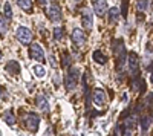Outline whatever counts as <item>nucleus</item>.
<instances>
[{
    "mask_svg": "<svg viewBox=\"0 0 153 136\" xmlns=\"http://www.w3.org/2000/svg\"><path fill=\"white\" fill-rule=\"evenodd\" d=\"M94 60L97 61L98 64H106V61H107V57L101 52V51H95L94 52Z\"/></svg>",
    "mask_w": 153,
    "mask_h": 136,
    "instance_id": "4468645a",
    "label": "nucleus"
},
{
    "mask_svg": "<svg viewBox=\"0 0 153 136\" xmlns=\"http://www.w3.org/2000/svg\"><path fill=\"white\" fill-rule=\"evenodd\" d=\"M3 11H5V17L6 18H12V16H14V12H12V6H11V3H5V6H3Z\"/></svg>",
    "mask_w": 153,
    "mask_h": 136,
    "instance_id": "6ab92c4d",
    "label": "nucleus"
},
{
    "mask_svg": "<svg viewBox=\"0 0 153 136\" xmlns=\"http://www.w3.org/2000/svg\"><path fill=\"white\" fill-rule=\"evenodd\" d=\"M127 6H129V0H124V3H123V17L127 16Z\"/></svg>",
    "mask_w": 153,
    "mask_h": 136,
    "instance_id": "b1692460",
    "label": "nucleus"
},
{
    "mask_svg": "<svg viewBox=\"0 0 153 136\" xmlns=\"http://www.w3.org/2000/svg\"><path fill=\"white\" fill-rule=\"evenodd\" d=\"M23 124L28 130L31 132H37L38 130V126H40V116L37 113H26L23 116Z\"/></svg>",
    "mask_w": 153,
    "mask_h": 136,
    "instance_id": "f257e3e1",
    "label": "nucleus"
},
{
    "mask_svg": "<svg viewBox=\"0 0 153 136\" xmlns=\"http://www.w3.org/2000/svg\"><path fill=\"white\" fill-rule=\"evenodd\" d=\"M92 101H94V104L97 107H103L106 104V93H104V90L97 87L94 90V93H92Z\"/></svg>",
    "mask_w": 153,
    "mask_h": 136,
    "instance_id": "7ed1b4c3",
    "label": "nucleus"
},
{
    "mask_svg": "<svg viewBox=\"0 0 153 136\" xmlns=\"http://www.w3.org/2000/svg\"><path fill=\"white\" fill-rule=\"evenodd\" d=\"M3 119H5V122H6L8 126H14V122H16V118H14V115H12V113L9 112V110L3 113Z\"/></svg>",
    "mask_w": 153,
    "mask_h": 136,
    "instance_id": "f3484780",
    "label": "nucleus"
},
{
    "mask_svg": "<svg viewBox=\"0 0 153 136\" xmlns=\"http://www.w3.org/2000/svg\"><path fill=\"white\" fill-rule=\"evenodd\" d=\"M8 32V23L5 20V17L0 16V34H6Z\"/></svg>",
    "mask_w": 153,
    "mask_h": 136,
    "instance_id": "412c9836",
    "label": "nucleus"
},
{
    "mask_svg": "<svg viewBox=\"0 0 153 136\" xmlns=\"http://www.w3.org/2000/svg\"><path fill=\"white\" fill-rule=\"evenodd\" d=\"M150 124H152V118L147 116V115H144V116L141 118V121H139V126L143 127V132H144V133L147 132V129L150 127Z\"/></svg>",
    "mask_w": 153,
    "mask_h": 136,
    "instance_id": "2eb2a0df",
    "label": "nucleus"
},
{
    "mask_svg": "<svg viewBox=\"0 0 153 136\" xmlns=\"http://www.w3.org/2000/svg\"><path fill=\"white\" fill-rule=\"evenodd\" d=\"M69 63H71L69 57H68V55H65V66H69Z\"/></svg>",
    "mask_w": 153,
    "mask_h": 136,
    "instance_id": "bb28decb",
    "label": "nucleus"
},
{
    "mask_svg": "<svg viewBox=\"0 0 153 136\" xmlns=\"http://www.w3.org/2000/svg\"><path fill=\"white\" fill-rule=\"evenodd\" d=\"M0 95H2V89H0Z\"/></svg>",
    "mask_w": 153,
    "mask_h": 136,
    "instance_id": "7c9ffc66",
    "label": "nucleus"
},
{
    "mask_svg": "<svg viewBox=\"0 0 153 136\" xmlns=\"http://www.w3.org/2000/svg\"><path fill=\"white\" fill-rule=\"evenodd\" d=\"M149 0H138V3H136V8L139 11H147L149 9Z\"/></svg>",
    "mask_w": 153,
    "mask_h": 136,
    "instance_id": "aec40b11",
    "label": "nucleus"
},
{
    "mask_svg": "<svg viewBox=\"0 0 153 136\" xmlns=\"http://www.w3.org/2000/svg\"><path fill=\"white\" fill-rule=\"evenodd\" d=\"M38 3H40V5H45V3H46V0H38Z\"/></svg>",
    "mask_w": 153,
    "mask_h": 136,
    "instance_id": "c85d7f7f",
    "label": "nucleus"
},
{
    "mask_svg": "<svg viewBox=\"0 0 153 136\" xmlns=\"http://www.w3.org/2000/svg\"><path fill=\"white\" fill-rule=\"evenodd\" d=\"M0 58H2V51H0Z\"/></svg>",
    "mask_w": 153,
    "mask_h": 136,
    "instance_id": "c756f323",
    "label": "nucleus"
},
{
    "mask_svg": "<svg viewBox=\"0 0 153 136\" xmlns=\"http://www.w3.org/2000/svg\"><path fill=\"white\" fill-rule=\"evenodd\" d=\"M135 122H136L135 116H129V118L124 121V126H126V127H129V129H132V127H135Z\"/></svg>",
    "mask_w": 153,
    "mask_h": 136,
    "instance_id": "4be33fe9",
    "label": "nucleus"
},
{
    "mask_svg": "<svg viewBox=\"0 0 153 136\" xmlns=\"http://www.w3.org/2000/svg\"><path fill=\"white\" fill-rule=\"evenodd\" d=\"M81 21H83V26L86 29H92L94 26V18H92V12L91 9H83V17H81Z\"/></svg>",
    "mask_w": 153,
    "mask_h": 136,
    "instance_id": "423d86ee",
    "label": "nucleus"
},
{
    "mask_svg": "<svg viewBox=\"0 0 153 136\" xmlns=\"http://www.w3.org/2000/svg\"><path fill=\"white\" fill-rule=\"evenodd\" d=\"M147 100H149V104H153V93H150L147 96Z\"/></svg>",
    "mask_w": 153,
    "mask_h": 136,
    "instance_id": "cd10ccee",
    "label": "nucleus"
},
{
    "mask_svg": "<svg viewBox=\"0 0 153 136\" xmlns=\"http://www.w3.org/2000/svg\"><path fill=\"white\" fill-rule=\"evenodd\" d=\"M54 38H55L57 41H60V40L63 38V29H61V28H55V29H54Z\"/></svg>",
    "mask_w": 153,
    "mask_h": 136,
    "instance_id": "5701e85b",
    "label": "nucleus"
},
{
    "mask_svg": "<svg viewBox=\"0 0 153 136\" xmlns=\"http://www.w3.org/2000/svg\"><path fill=\"white\" fill-rule=\"evenodd\" d=\"M120 9L118 8H110L109 11V24H115L118 20H120Z\"/></svg>",
    "mask_w": 153,
    "mask_h": 136,
    "instance_id": "9b49d317",
    "label": "nucleus"
},
{
    "mask_svg": "<svg viewBox=\"0 0 153 136\" xmlns=\"http://www.w3.org/2000/svg\"><path fill=\"white\" fill-rule=\"evenodd\" d=\"M31 57L37 61H43L45 58V54H43V49L38 43H32L31 44Z\"/></svg>",
    "mask_w": 153,
    "mask_h": 136,
    "instance_id": "39448f33",
    "label": "nucleus"
},
{
    "mask_svg": "<svg viewBox=\"0 0 153 136\" xmlns=\"http://www.w3.org/2000/svg\"><path fill=\"white\" fill-rule=\"evenodd\" d=\"M6 70H8L9 73H12V75H17V73L20 72V66H19L17 61H8Z\"/></svg>",
    "mask_w": 153,
    "mask_h": 136,
    "instance_id": "ddd939ff",
    "label": "nucleus"
},
{
    "mask_svg": "<svg viewBox=\"0 0 153 136\" xmlns=\"http://www.w3.org/2000/svg\"><path fill=\"white\" fill-rule=\"evenodd\" d=\"M76 73H78V70L74 69V70H71V73L66 77V89H69V90L75 89V86H76Z\"/></svg>",
    "mask_w": 153,
    "mask_h": 136,
    "instance_id": "9d476101",
    "label": "nucleus"
},
{
    "mask_svg": "<svg viewBox=\"0 0 153 136\" xmlns=\"http://www.w3.org/2000/svg\"><path fill=\"white\" fill-rule=\"evenodd\" d=\"M34 73L38 77V78H42V77H45V73H46V70H45V67L43 66H40V64H37V66H34Z\"/></svg>",
    "mask_w": 153,
    "mask_h": 136,
    "instance_id": "a211bd4d",
    "label": "nucleus"
},
{
    "mask_svg": "<svg viewBox=\"0 0 153 136\" xmlns=\"http://www.w3.org/2000/svg\"><path fill=\"white\" fill-rule=\"evenodd\" d=\"M49 61H51V66H52V67H57V61H55V58L52 55L49 57Z\"/></svg>",
    "mask_w": 153,
    "mask_h": 136,
    "instance_id": "393cba45",
    "label": "nucleus"
},
{
    "mask_svg": "<svg viewBox=\"0 0 153 136\" xmlns=\"http://www.w3.org/2000/svg\"><path fill=\"white\" fill-rule=\"evenodd\" d=\"M17 38L20 40V43L23 44H29L32 41V32L26 28V26H20L17 29Z\"/></svg>",
    "mask_w": 153,
    "mask_h": 136,
    "instance_id": "f03ea898",
    "label": "nucleus"
},
{
    "mask_svg": "<svg viewBox=\"0 0 153 136\" xmlns=\"http://www.w3.org/2000/svg\"><path fill=\"white\" fill-rule=\"evenodd\" d=\"M94 11H95V14L98 17L104 16L106 11H107V2L106 0H95L94 2Z\"/></svg>",
    "mask_w": 153,
    "mask_h": 136,
    "instance_id": "0eeeda50",
    "label": "nucleus"
},
{
    "mask_svg": "<svg viewBox=\"0 0 153 136\" xmlns=\"http://www.w3.org/2000/svg\"><path fill=\"white\" fill-rule=\"evenodd\" d=\"M17 3H19V6L23 11H26V12H29L32 9V2L31 0H17Z\"/></svg>",
    "mask_w": 153,
    "mask_h": 136,
    "instance_id": "dca6fc26",
    "label": "nucleus"
},
{
    "mask_svg": "<svg viewBox=\"0 0 153 136\" xmlns=\"http://www.w3.org/2000/svg\"><path fill=\"white\" fill-rule=\"evenodd\" d=\"M139 63H138V57H136V54L135 52H132L130 55H129V67H130V72H138V66Z\"/></svg>",
    "mask_w": 153,
    "mask_h": 136,
    "instance_id": "f8f14e48",
    "label": "nucleus"
},
{
    "mask_svg": "<svg viewBox=\"0 0 153 136\" xmlns=\"http://www.w3.org/2000/svg\"><path fill=\"white\" fill-rule=\"evenodd\" d=\"M0 2H2V0H0Z\"/></svg>",
    "mask_w": 153,
    "mask_h": 136,
    "instance_id": "2f4dec72",
    "label": "nucleus"
},
{
    "mask_svg": "<svg viewBox=\"0 0 153 136\" xmlns=\"http://www.w3.org/2000/svg\"><path fill=\"white\" fill-rule=\"evenodd\" d=\"M133 90H139V80L133 81Z\"/></svg>",
    "mask_w": 153,
    "mask_h": 136,
    "instance_id": "a878e982",
    "label": "nucleus"
},
{
    "mask_svg": "<svg viewBox=\"0 0 153 136\" xmlns=\"http://www.w3.org/2000/svg\"><path fill=\"white\" fill-rule=\"evenodd\" d=\"M48 17L52 21H60L61 20V9L57 3H52L48 8Z\"/></svg>",
    "mask_w": 153,
    "mask_h": 136,
    "instance_id": "20e7f679",
    "label": "nucleus"
},
{
    "mask_svg": "<svg viewBox=\"0 0 153 136\" xmlns=\"http://www.w3.org/2000/svg\"><path fill=\"white\" fill-rule=\"evenodd\" d=\"M72 41L76 44V46H83L84 41H86V37H84V32L81 29H74L72 31Z\"/></svg>",
    "mask_w": 153,
    "mask_h": 136,
    "instance_id": "6e6552de",
    "label": "nucleus"
},
{
    "mask_svg": "<svg viewBox=\"0 0 153 136\" xmlns=\"http://www.w3.org/2000/svg\"><path fill=\"white\" fill-rule=\"evenodd\" d=\"M35 104H37V107L42 110V112H49V101H48V98L45 96V95H37V98H35Z\"/></svg>",
    "mask_w": 153,
    "mask_h": 136,
    "instance_id": "1a4fd4ad",
    "label": "nucleus"
}]
</instances>
